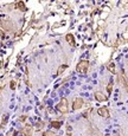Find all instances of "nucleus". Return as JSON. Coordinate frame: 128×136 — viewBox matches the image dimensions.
<instances>
[{"label": "nucleus", "instance_id": "4", "mask_svg": "<svg viewBox=\"0 0 128 136\" xmlns=\"http://www.w3.org/2000/svg\"><path fill=\"white\" fill-rule=\"evenodd\" d=\"M117 80H119V83L121 84V86L128 92V77L125 75L123 71H121V72L117 75Z\"/></svg>", "mask_w": 128, "mask_h": 136}, {"label": "nucleus", "instance_id": "9", "mask_svg": "<svg viewBox=\"0 0 128 136\" xmlns=\"http://www.w3.org/2000/svg\"><path fill=\"white\" fill-rule=\"evenodd\" d=\"M65 40L69 43V45H71V46H75V37L72 36V33H68L66 36H65Z\"/></svg>", "mask_w": 128, "mask_h": 136}, {"label": "nucleus", "instance_id": "11", "mask_svg": "<svg viewBox=\"0 0 128 136\" xmlns=\"http://www.w3.org/2000/svg\"><path fill=\"white\" fill-rule=\"evenodd\" d=\"M16 7H17V8H19V10H20V11H23V12L26 11V6H25V4H24L23 1L17 2V4H16Z\"/></svg>", "mask_w": 128, "mask_h": 136}, {"label": "nucleus", "instance_id": "3", "mask_svg": "<svg viewBox=\"0 0 128 136\" xmlns=\"http://www.w3.org/2000/svg\"><path fill=\"white\" fill-rule=\"evenodd\" d=\"M56 109L59 111V113L62 114H66L68 111H69V108H68V100L66 98H61V101H59V103L56 105Z\"/></svg>", "mask_w": 128, "mask_h": 136}, {"label": "nucleus", "instance_id": "16", "mask_svg": "<svg viewBox=\"0 0 128 136\" xmlns=\"http://www.w3.org/2000/svg\"><path fill=\"white\" fill-rule=\"evenodd\" d=\"M16 86H17V83H16V80H11V82H10L11 90H16Z\"/></svg>", "mask_w": 128, "mask_h": 136}, {"label": "nucleus", "instance_id": "6", "mask_svg": "<svg viewBox=\"0 0 128 136\" xmlns=\"http://www.w3.org/2000/svg\"><path fill=\"white\" fill-rule=\"evenodd\" d=\"M83 104H84V101H83L81 97L75 98L74 103H72V110H78V109H82Z\"/></svg>", "mask_w": 128, "mask_h": 136}, {"label": "nucleus", "instance_id": "21", "mask_svg": "<svg viewBox=\"0 0 128 136\" xmlns=\"http://www.w3.org/2000/svg\"><path fill=\"white\" fill-rule=\"evenodd\" d=\"M66 134H68V135H69V136L71 135V127H70V125H69V124L66 125Z\"/></svg>", "mask_w": 128, "mask_h": 136}, {"label": "nucleus", "instance_id": "19", "mask_svg": "<svg viewBox=\"0 0 128 136\" xmlns=\"http://www.w3.org/2000/svg\"><path fill=\"white\" fill-rule=\"evenodd\" d=\"M5 37H6V34H5V31L0 29V38H1V39H5Z\"/></svg>", "mask_w": 128, "mask_h": 136}, {"label": "nucleus", "instance_id": "13", "mask_svg": "<svg viewBox=\"0 0 128 136\" xmlns=\"http://www.w3.org/2000/svg\"><path fill=\"white\" fill-rule=\"evenodd\" d=\"M66 69H68V65H66V64H63V65H61V66L58 68L57 75H58V76H59V75H62V73H63V72L65 71V70H66Z\"/></svg>", "mask_w": 128, "mask_h": 136}, {"label": "nucleus", "instance_id": "17", "mask_svg": "<svg viewBox=\"0 0 128 136\" xmlns=\"http://www.w3.org/2000/svg\"><path fill=\"white\" fill-rule=\"evenodd\" d=\"M112 90H113V82H110V83L107 85V91H108L109 93L112 92Z\"/></svg>", "mask_w": 128, "mask_h": 136}, {"label": "nucleus", "instance_id": "2", "mask_svg": "<svg viewBox=\"0 0 128 136\" xmlns=\"http://www.w3.org/2000/svg\"><path fill=\"white\" fill-rule=\"evenodd\" d=\"M0 27H1V30L10 32V31H13V30H14V24H13V21H11L10 19H4V18H1V19H0Z\"/></svg>", "mask_w": 128, "mask_h": 136}, {"label": "nucleus", "instance_id": "5", "mask_svg": "<svg viewBox=\"0 0 128 136\" xmlns=\"http://www.w3.org/2000/svg\"><path fill=\"white\" fill-rule=\"evenodd\" d=\"M97 114H98L101 117H103V118H108V117L110 116L109 109H108L107 107H101V108H98V109H97Z\"/></svg>", "mask_w": 128, "mask_h": 136}, {"label": "nucleus", "instance_id": "8", "mask_svg": "<svg viewBox=\"0 0 128 136\" xmlns=\"http://www.w3.org/2000/svg\"><path fill=\"white\" fill-rule=\"evenodd\" d=\"M94 96H95V100L98 101V102H106L107 101V96L104 93H102L101 91H96L94 93Z\"/></svg>", "mask_w": 128, "mask_h": 136}, {"label": "nucleus", "instance_id": "18", "mask_svg": "<svg viewBox=\"0 0 128 136\" xmlns=\"http://www.w3.org/2000/svg\"><path fill=\"white\" fill-rule=\"evenodd\" d=\"M42 128H44V122H38V123H37V129L40 130Z\"/></svg>", "mask_w": 128, "mask_h": 136}, {"label": "nucleus", "instance_id": "15", "mask_svg": "<svg viewBox=\"0 0 128 136\" xmlns=\"http://www.w3.org/2000/svg\"><path fill=\"white\" fill-rule=\"evenodd\" d=\"M43 136H57V135L53 131H51V130H46V131L43 133Z\"/></svg>", "mask_w": 128, "mask_h": 136}, {"label": "nucleus", "instance_id": "10", "mask_svg": "<svg viewBox=\"0 0 128 136\" xmlns=\"http://www.w3.org/2000/svg\"><path fill=\"white\" fill-rule=\"evenodd\" d=\"M7 121H8V116H7V115H4V116H2V120H1L0 129H4V127L7 124Z\"/></svg>", "mask_w": 128, "mask_h": 136}, {"label": "nucleus", "instance_id": "1", "mask_svg": "<svg viewBox=\"0 0 128 136\" xmlns=\"http://www.w3.org/2000/svg\"><path fill=\"white\" fill-rule=\"evenodd\" d=\"M89 62L88 60H85V59H82V60H80L78 62V64L76 65V71L78 72V73H83L85 75L87 72H88V70H89Z\"/></svg>", "mask_w": 128, "mask_h": 136}, {"label": "nucleus", "instance_id": "7", "mask_svg": "<svg viewBox=\"0 0 128 136\" xmlns=\"http://www.w3.org/2000/svg\"><path fill=\"white\" fill-rule=\"evenodd\" d=\"M21 134H23L24 136H32V134H33V128H32V125L26 124L24 128H23Z\"/></svg>", "mask_w": 128, "mask_h": 136}, {"label": "nucleus", "instance_id": "20", "mask_svg": "<svg viewBox=\"0 0 128 136\" xmlns=\"http://www.w3.org/2000/svg\"><path fill=\"white\" fill-rule=\"evenodd\" d=\"M26 118H27V116H26V115H21L20 117H19V121H20V122H25V121H26Z\"/></svg>", "mask_w": 128, "mask_h": 136}, {"label": "nucleus", "instance_id": "14", "mask_svg": "<svg viewBox=\"0 0 128 136\" xmlns=\"http://www.w3.org/2000/svg\"><path fill=\"white\" fill-rule=\"evenodd\" d=\"M107 69H108L112 73H115V72H116V71H115V64H114L113 62H112V63H109V64L107 65Z\"/></svg>", "mask_w": 128, "mask_h": 136}, {"label": "nucleus", "instance_id": "12", "mask_svg": "<svg viewBox=\"0 0 128 136\" xmlns=\"http://www.w3.org/2000/svg\"><path fill=\"white\" fill-rule=\"evenodd\" d=\"M50 124H51V127L55 128V129H59V128L62 127V122H61V121H52Z\"/></svg>", "mask_w": 128, "mask_h": 136}]
</instances>
